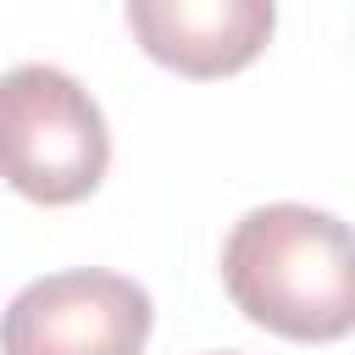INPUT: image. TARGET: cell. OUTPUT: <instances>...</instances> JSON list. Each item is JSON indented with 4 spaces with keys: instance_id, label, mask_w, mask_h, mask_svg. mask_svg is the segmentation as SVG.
<instances>
[{
    "instance_id": "1",
    "label": "cell",
    "mask_w": 355,
    "mask_h": 355,
    "mask_svg": "<svg viewBox=\"0 0 355 355\" xmlns=\"http://www.w3.org/2000/svg\"><path fill=\"white\" fill-rule=\"evenodd\" d=\"M222 283L233 305L283 338L333 344L355 327V250L333 211L255 205L222 244Z\"/></svg>"
},
{
    "instance_id": "2",
    "label": "cell",
    "mask_w": 355,
    "mask_h": 355,
    "mask_svg": "<svg viewBox=\"0 0 355 355\" xmlns=\"http://www.w3.org/2000/svg\"><path fill=\"white\" fill-rule=\"evenodd\" d=\"M111 166V133L94 94L44 61L0 72V178L39 200L72 205L100 189Z\"/></svg>"
},
{
    "instance_id": "3",
    "label": "cell",
    "mask_w": 355,
    "mask_h": 355,
    "mask_svg": "<svg viewBox=\"0 0 355 355\" xmlns=\"http://www.w3.org/2000/svg\"><path fill=\"white\" fill-rule=\"evenodd\" d=\"M150 294L100 266L33 277L0 316V355H139L150 338Z\"/></svg>"
},
{
    "instance_id": "4",
    "label": "cell",
    "mask_w": 355,
    "mask_h": 355,
    "mask_svg": "<svg viewBox=\"0 0 355 355\" xmlns=\"http://www.w3.org/2000/svg\"><path fill=\"white\" fill-rule=\"evenodd\" d=\"M277 11L266 0H128V28L144 55L189 78H222L250 67L272 39Z\"/></svg>"
}]
</instances>
